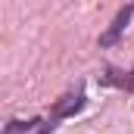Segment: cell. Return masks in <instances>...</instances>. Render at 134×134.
Listing matches in <instances>:
<instances>
[{
	"mask_svg": "<svg viewBox=\"0 0 134 134\" xmlns=\"http://www.w3.org/2000/svg\"><path fill=\"white\" fill-rule=\"evenodd\" d=\"M134 16V3H128V6H122L119 13H115V19H112V25L106 28V31L100 34V47H112V44H119V37L125 34V28H128V22H131Z\"/></svg>",
	"mask_w": 134,
	"mask_h": 134,
	"instance_id": "1",
	"label": "cell"
},
{
	"mask_svg": "<svg viewBox=\"0 0 134 134\" xmlns=\"http://www.w3.org/2000/svg\"><path fill=\"white\" fill-rule=\"evenodd\" d=\"M84 106V94L78 91V94H66L63 100L53 106V122H59V119H69V115H75L78 109Z\"/></svg>",
	"mask_w": 134,
	"mask_h": 134,
	"instance_id": "2",
	"label": "cell"
},
{
	"mask_svg": "<svg viewBox=\"0 0 134 134\" xmlns=\"http://www.w3.org/2000/svg\"><path fill=\"white\" fill-rule=\"evenodd\" d=\"M34 125H41V119H28V122L16 119V122H9V125L3 128V134H28V131L34 128Z\"/></svg>",
	"mask_w": 134,
	"mask_h": 134,
	"instance_id": "3",
	"label": "cell"
}]
</instances>
